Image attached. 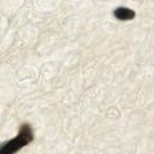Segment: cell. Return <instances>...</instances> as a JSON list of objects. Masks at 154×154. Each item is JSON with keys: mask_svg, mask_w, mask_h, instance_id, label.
Segmentation results:
<instances>
[{"mask_svg": "<svg viewBox=\"0 0 154 154\" xmlns=\"http://www.w3.org/2000/svg\"><path fill=\"white\" fill-rule=\"evenodd\" d=\"M32 138H34V136H32V130H31L30 125L29 124H23L20 126V130H19L18 135L14 138H12L10 142H7L0 149V154H12V153H16L20 148H23L26 144H29L32 141Z\"/></svg>", "mask_w": 154, "mask_h": 154, "instance_id": "1", "label": "cell"}, {"mask_svg": "<svg viewBox=\"0 0 154 154\" xmlns=\"http://www.w3.org/2000/svg\"><path fill=\"white\" fill-rule=\"evenodd\" d=\"M114 16L119 20H130L135 17V12L126 7H118L114 10Z\"/></svg>", "mask_w": 154, "mask_h": 154, "instance_id": "2", "label": "cell"}]
</instances>
